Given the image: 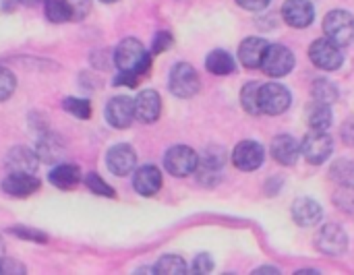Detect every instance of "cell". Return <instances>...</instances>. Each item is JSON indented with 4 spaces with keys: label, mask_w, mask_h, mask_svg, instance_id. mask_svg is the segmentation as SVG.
Segmentation results:
<instances>
[{
    "label": "cell",
    "mask_w": 354,
    "mask_h": 275,
    "mask_svg": "<svg viewBox=\"0 0 354 275\" xmlns=\"http://www.w3.org/2000/svg\"><path fill=\"white\" fill-rule=\"evenodd\" d=\"M114 64L118 66V70H131L143 77L151 68V56L139 39L127 37L114 50Z\"/></svg>",
    "instance_id": "cell-1"
},
{
    "label": "cell",
    "mask_w": 354,
    "mask_h": 275,
    "mask_svg": "<svg viewBox=\"0 0 354 275\" xmlns=\"http://www.w3.org/2000/svg\"><path fill=\"white\" fill-rule=\"evenodd\" d=\"M324 33L330 41L344 48L354 41V17L348 10H332L324 19Z\"/></svg>",
    "instance_id": "cell-2"
},
{
    "label": "cell",
    "mask_w": 354,
    "mask_h": 275,
    "mask_svg": "<svg viewBox=\"0 0 354 275\" xmlns=\"http://www.w3.org/2000/svg\"><path fill=\"white\" fill-rule=\"evenodd\" d=\"M168 87L172 91V95L189 99L193 95H197L201 83H199V75L197 70L189 64V62H176L170 70V81Z\"/></svg>",
    "instance_id": "cell-3"
},
{
    "label": "cell",
    "mask_w": 354,
    "mask_h": 275,
    "mask_svg": "<svg viewBox=\"0 0 354 275\" xmlns=\"http://www.w3.org/2000/svg\"><path fill=\"white\" fill-rule=\"evenodd\" d=\"M292 104V95L290 91L280 85V83H266L259 85V106H261V114H270V116H278L282 112H286Z\"/></svg>",
    "instance_id": "cell-4"
},
{
    "label": "cell",
    "mask_w": 354,
    "mask_h": 275,
    "mask_svg": "<svg viewBox=\"0 0 354 275\" xmlns=\"http://www.w3.org/2000/svg\"><path fill=\"white\" fill-rule=\"evenodd\" d=\"M259 68L268 77H274V79L284 77V75H288L295 68V54L288 48L280 46V44H274V46L270 44Z\"/></svg>",
    "instance_id": "cell-5"
},
{
    "label": "cell",
    "mask_w": 354,
    "mask_h": 275,
    "mask_svg": "<svg viewBox=\"0 0 354 275\" xmlns=\"http://www.w3.org/2000/svg\"><path fill=\"white\" fill-rule=\"evenodd\" d=\"M197 164H199V155L191 147H187V145H174L164 155L166 170L172 176H178V178H185L189 174H193Z\"/></svg>",
    "instance_id": "cell-6"
},
{
    "label": "cell",
    "mask_w": 354,
    "mask_h": 275,
    "mask_svg": "<svg viewBox=\"0 0 354 275\" xmlns=\"http://www.w3.org/2000/svg\"><path fill=\"white\" fill-rule=\"evenodd\" d=\"M309 58L317 68L324 70H336L342 66L344 62V54L340 50V46H336L334 41H330L328 37L315 39L309 48Z\"/></svg>",
    "instance_id": "cell-7"
},
{
    "label": "cell",
    "mask_w": 354,
    "mask_h": 275,
    "mask_svg": "<svg viewBox=\"0 0 354 275\" xmlns=\"http://www.w3.org/2000/svg\"><path fill=\"white\" fill-rule=\"evenodd\" d=\"M332 151H334V141L326 131H311L301 143V153L313 166L324 164L332 155Z\"/></svg>",
    "instance_id": "cell-8"
},
{
    "label": "cell",
    "mask_w": 354,
    "mask_h": 275,
    "mask_svg": "<svg viewBox=\"0 0 354 275\" xmlns=\"http://www.w3.org/2000/svg\"><path fill=\"white\" fill-rule=\"evenodd\" d=\"M315 245H317V251L326 255H344L348 249V236L340 226L328 224L315 234Z\"/></svg>",
    "instance_id": "cell-9"
},
{
    "label": "cell",
    "mask_w": 354,
    "mask_h": 275,
    "mask_svg": "<svg viewBox=\"0 0 354 275\" xmlns=\"http://www.w3.org/2000/svg\"><path fill=\"white\" fill-rule=\"evenodd\" d=\"M135 118V104L129 95H116L106 104V120L114 129H129Z\"/></svg>",
    "instance_id": "cell-10"
},
{
    "label": "cell",
    "mask_w": 354,
    "mask_h": 275,
    "mask_svg": "<svg viewBox=\"0 0 354 275\" xmlns=\"http://www.w3.org/2000/svg\"><path fill=\"white\" fill-rule=\"evenodd\" d=\"M106 166L114 176H127L133 172V168L137 166V153L131 145L127 143H118L114 147L108 149L106 153Z\"/></svg>",
    "instance_id": "cell-11"
},
{
    "label": "cell",
    "mask_w": 354,
    "mask_h": 275,
    "mask_svg": "<svg viewBox=\"0 0 354 275\" xmlns=\"http://www.w3.org/2000/svg\"><path fill=\"white\" fill-rule=\"evenodd\" d=\"M263 158H266V151L257 141H241L232 151V162L243 172H253L261 168Z\"/></svg>",
    "instance_id": "cell-12"
},
{
    "label": "cell",
    "mask_w": 354,
    "mask_h": 275,
    "mask_svg": "<svg viewBox=\"0 0 354 275\" xmlns=\"http://www.w3.org/2000/svg\"><path fill=\"white\" fill-rule=\"evenodd\" d=\"M282 17L290 27H309L315 19V8L309 0H286L282 4Z\"/></svg>",
    "instance_id": "cell-13"
},
{
    "label": "cell",
    "mask_w": 354,
    "mask_h": 275,
    "mask_svg": "<svg viewBox=\"0 0 354 275\" xmlns=\"http://www.w3.org/2000/svg\"><path fill=\"white\" fill-rule=\"evenodd\" d=\"M39 189V180L31 174V172H10L4 180H2V191L8 197H29L31 193H35Z\"/></svg>",
    "instance_id": "cell-14"
},
{
    "label": "cell",
    "mask_w": 354,
    "mask_h": 275,
    "mask_svg": "<svg viewBox=\"0 0 354 275\" xmlns=\"http://www.w3.org/2000/svg\"><path fill=\"white\" fill-rule=\"evenodd\" d=\"M135 118L141 122H156L162 112V97L153 89H145L135 97Z\"/></svg>",
    "instance_id": "cell-15"
},
{
    "label": "cell",
    "mask_w": 354,
    "mask_h": 275,
    "mask_svg": "<svg viewBox=\"0 0 354 275\" xmlns=\"http://www.w3.org/2000/svg\"><path fill=\"white\" fill-rule=\"evenodd\" d=\"M292 218L299 226L303 228H311L317 226L324 218V209L317 201L309 199V197H299L292 203Z\"/></svg>",
    "instance_id": "cell-16"
},
{
    "label": "cell",
    "mask_w": 354,
    "mask_h": 275,
    "mask_svg": "<svg viewBox=\"0 0 354 275\" xmlns=\"http://www.w3.org/2000/svg\"><path fill=\"white\" fill-rule=\"evenodd\" d=\"M133 187L141 197H153L162 189V172L156 166H143L135 172Z\"/></svg>",
    "instance_id": "cell-17"
},
{
    "label": "cell",
    "mask_w": 354,
    "mask_h": 275,
    "mask_svg": "<svg viewBox=\"0 0 354 275\" xmlns=\"http://www.w3.org/2000/svg\"><path fill=\"white\" fill-rule=\"evenodd\" d=\"M268 46L270 44L263 37H247L239 46V60L247 68H257V66H261V60L266 56Z\"/></svg>",
    "instance_id": "cell-18"
},
{
    "label": "cell",
    "mask_w": 354,
    "mask_h": 275,
    "mask_svg": "<svg viewBox=\"0 0 354 275\" xmlns=\"http://www.w3.org/2000/svg\"><path fill=\"white\" fill-rule=\"evenodd\" d=\"M272 155L278 164L292 166V164H297V160L301 155V145L290 135H278L272 141Z\"/></svg>",
    "instance_id": "cell-19"
},
{
    "label": "cell",
    "mask_w": 354,
    "mask_h": 275,
    "mask_svg": "<svg viewBox=\"0 0 354 275\" xmlns=\"http://www.w3.org/2000/svg\"><path fill=\"white\" fill-rule=\"evenodd\" d=\"M37 162H39L37 153L33 149H27V147H15L6 155L8 172H31V174H35Z\"/></svg>",
    "instance_id": "cell-20"
},
{
    "label": "cell",
    "mask_w": 354,
    "mask_h": 275,
    "mask_svg": "<svg viewBox=\"0 0 354 275\" xmlns=\"http://www.w3.org/2000/svg\"><path fill=\"white\" fill-rule=\"evenodd\" d=\"M81 170L73 164H58L50 174H48V180L58 187V189H73L75 184L81 182Z\"/></svg>",
    "instance_id": "cell-21"
},
{
    "label": "cell",
    "mask_w": 354,
    "mask_h": 275,
    "mask_svg": "<svg viewBox=\"0 0 354 275\" xmlns=\"http://www.w3.org/2000/svg\"><path fill=\"white\" fill-rule=\"evenodd\" d=\"M35 153L39 158V162H48V164H56L60 162L62 153H64V145L58 137L54 135H46L37 141Z\"/></svg>",
    "instance_id": "cell-22"
},
{
    "label": "cell",
    "mask_w": 354,
    "mask_h": 275,
    "mask_svg": "<svg viewBox=\"0 0 354 275\" xmlns=\"http://www.w3.org/2000/svg\"><path fill=\"white\" fill-rule=\"evenodd\" d=\"M332 110L328 104H322V102H313L309 108H307V122L311 126V131H328L332 126Z\"/></svg>",
    "instance_id": "cell-23"
},
{
    "label": "cell",
    "mask_w": 354,
    "mask_h": 275,
    "mask_svg": "<svg viewBox=\"0 0 354 275\" xmlns=\"http://www.w3.org/2000/svg\"><path fill=\"white\" fill-rule=\"evenodd\" d=\"M205 68H207L209 73H214V75H230V73H234L236 64H234V58H232L228 52H224V50H214V52H209L207 58H205Z\"/></svg>",
    "instance_id": "cell-24"
},
{
    "label": "cell",
    "mask_w": 354,
    "mask_h": 275,
    "mask_svg": "<svg viewBox=\"0 0 354 275\" xmlns=\"http://www.w3.org/2000/svg\"><path fill=\"white\" fill-rule=\"evenodd\" d=\"M311 93H313L315 102H322V104H328V106L338 99V87L330 79H315Z\"/></svg>",
    "instance_id": "cell-25"
},
{
    "label": "cell",
    "mask_w": 354,
    "mask_h": 275,
    "mask_svg": "<svg viewBox=\"0 0 354 275\" xmlns=\"http://www.w3.org/2000/svg\"><path fill=\"white\" fill-rule=\"evenodd\" d=\"M153 274L183 275V274H187V265H185L183 257H178V255H166V257H162V259L156 263Z\"/></svg>",
    "instance_id": "cell-26"
},
{
    "label": "cell",
    "mask_w": 354,
    "mask_h": 275,
    "mask_svg": "<svg viewBox=\"0 0 354 275\" xmlns=\"http://www.w3.org/2000/svg\"><path fill=\"white\" fill-rule=\"evenodd\" d=\"M241 106L245 108V112L249 114H261V106H259V85L257 83H247L241 91Z\"/></svg>",
    "instance_id": "cell-27"
},
{
    "label": "cell",
    "mask_w": 354,
    "mask_h": 275,
    "mask_svg": "<svg viewBox=\"0 0 354 275\" xmlns=\"http://www.w3.org/2000/svg\"><path fill=\"white\" fill-rule=\"evenodd\" d=\"M46 17L52 23L71 21V6L66 0H46Z\"/></svg>",
    "instance_id": "cell-28"
},
{
    "label": "cell",
    "mask_w": 354,
    "mask_h": 275,
    "mask_svg": "<svg viewBox=\"0 0 354 275\" xmlns=\"http://www.w3.org/2000/svg\"><path fill=\"white\" fill-rule=\"evenodd\" d=\"M332 178L344 187L353 184L354 182V164L351 160H338L334 166H332Z\"/></svg>",
    "instance_id": "cell-29"
},
{
    "label": "cell",
    "mask_w": 354,
    "mask_h": 275,
    "mask_svg": "<svg viewBox=\"0 0 354 275\" xmlns=\"http://www.w3.org/2000/svg\"><path fill=\"white\" fill-rule=\"evenodd\" d=\"M64 110L68 114H73L75 118H89L91 116V104L87 99H81V97H66L62 102Z\"/></svg>",
    "instance_id": "cell-30"
},
{
    "label": "cell",
    "mask_w": 354,
    "mask_h": 275,
    "mask_svg": "<svg viewBox=\"0 0 354 275\" xmlns=\"http://www.w3.org/2000/svg\"><path fill=\"white\" fill-rule=\"evenodd\" d=\"M83 182H85V187L91 191V193H95V195H102V197H114V189L110 187V184H106L97 174H93V172H89L85 178H83Z\"/></svg>",
    "instance_id": "cell-31"
},
{
    "label": "cell",
    "mask_w": 354,
    "mask_h": 275,
    "mask_svg": "<svg viewBox=\"0 0 354 275\" xmlns=\"http://www.w3.org/2000/svg\"><path fill=\"white\" fill-rule=\"evenodd\" d=\"M15 89H17V79H15V75H12L8 68L0 66V102L8 99V97L15 93Z\"/></svg>",
    "instance_id": "cell-32"
},
{
    "label": "cell",
    "mask_w": 354,
    "mask_h": 275,
    "mask_svg": "<svg viewBox=\"0 0 354 275\" xmlns=\"http://www.w3.org/2000/svg\"><path fill=\"white\" fill-rule=\"evenodd\" d=\"M334 201H336V205H338V207H342L344 211H348V214H354V189H353V184H348V187H344V184H342V191H338V195L334 197Z\"/></svg>",
    "instance_id": "cell-33"
},
{
    "label": "cell",
    "mask_w": 354,
    "mask_h": 275,
    "mask_svg": "<svg viewBox=\"0 0 354 275\" xmlns=\"http://www.w3.org/2000/svg\"><path fill=\"white\" fill-rule=\"evenodd\" d=\"M71 6V21H81L91 10V0H66Z\"/></svg>",
    "instance_id": "cell-34"
},
{
    "label": "cell",
    "mask_w": 354,
    "mask_h": 275,
    "mask_svg": "<svg viewBox=\"0 0 354 275\" xmlns=\"http://www.w3.org/2000/svg\"><path fill=\"white\" fill-rule=\"evenodd\" d=\"M10 232H12L15 236H19V238L33 240V243H46V240H48V236H46L44 232H39V230H33V228H27V226H15Z\"/></svg>",
    "instance_id": "cell-35"
},
{
    "label": "cell",
    "mask_w": 354,
    "mask_h": 275,
    "mask_svg": "<svg viewBox=\"0 0 354 275\" xmlns=\"http://www.w3.org/2000/svg\"><path fill=\"white\" fill-rule=\"evenodd\" d=\"M170 46H172V35L166 33V31H160V33H156V37H153L151 52H153V54H160V52L168 50Z\"/></svg>",
    "instance_id": "cell-36"
},
{
    "label": "cell",
    "mask_w": 354,
    "mask_h": 275,
    "mask_svg": "<svg viewBox=\"0 0 354 275\" xmlns=\"http://www.w3.org/2000/svg\"><path fill=\"white\" fill-rule=\"evenodd\" d=\"M141 77L137 73H131V70H120L114 79V85H127V87H135L139 85Z\"/></svg>",
    "instance_id": "cell-37"
},
{
    "label": "cell",
    "mask_w": 354,
    "mask_h": 275,
    "mask_svg": "<svg viewBox=\"0 0 354 275\" xmlns=\"http://www.w3.org/2000/svg\"><path fill=\"white\" fill-rule=\"evenodd\" d=\"M214 269V261L209 255H197L195 263H193V274H209Z\"/></svg>",
    "instance_id": "cell-38"
},
{
    "label": "cell",
    "mask_w": 354,
    "mask_h": 275,
    "mask_svg": "<svg viewBox=\"0 0 354 275\" xmlns=\"http://www.w3.org/2000/svg\"><path fill=\"white\" fill-rule=\"evenodd\" d=\"M8 274H25V267H23L21 263H17L15 259H4V257H0V275Z\"/></svg>",
    "instance_id": "cell-39"
},
{
    "label": "cell",
    "mask_w": 354,
    "mask_h": 275,
    "mask_svg": "<svg viewBox=\"0 0 354 275\" xmlns=\"http://www.w3.org/2000/svg\"><path fill=\"white\" fill-rule=\"evenodd\" d=\"M236 2H239V6H243L245 10L259 12V10H263L272 0H236Z\"/></svg>",
    "instance_id": "cell-40"
},
{
    "label": "cell",
    "mask_w": 354,
    "mask_h": 275,
    "mask_svg": "<svg viewBox=\"0 0 354 275\" xmlns=\"http://www.w3.org/2000/svg\"><path fill=\"white\" fill-rule=\"evenodd\" d=\"M342 141L346 145H354V120L344 122V126H342Z\"/></svg>",
    "instance_id": "cell-41"
},
{
    "label": "cell",
    "mask_w": 354,
    "mask_h": 275,
    "mask_svg": "<svg viewBox=\"0 0 354 275\" xmlns=\"http://www.w3.org/2000/svg\"><path fill=\"white\" fill-rule=\"evenodd\" d=\"M255 274H278V269L276 267H259V269H255Z\"/></svg>",
    "instance_id": "cell-42"
},
{
    "label": "cell",
    "mask_w": 354,
    "mask_h": 275,
    "mask_svg": "<svg viewBox=\"0 0 354 275\" xmlns=\"http://www.w3.org/2000/svg\"><path fill=\"white\" fill-rule=\"evenodd\" d=\"M21 4H25V6H33V4H37L39 0H19Z\"/></svg>",
    "instance_id": "cell-43"
},
{
    "label": "cell",
    "mask_w": 354,
    "mask_h": 275,
    "mask_svg": "<svg viewBox=\"0 0 354 275\" xmlns=\"http://www.w3.org/2000/svg\"><path fill=\"white\" fill-rule=\"evenodd\" d=\"M4 255V243H2V238H0V257Z\"/></svg>",
    "instance_id": "cell-44"
},
{
    "label": "cell",
    "mask_w": 354,
    "mask_h": 275,
    "mask_svg": "<svg viewBox=\"0 0 354 275\" xmlns=\"http://www.w3.org/2000/svg\"><path fill=\"white\" fill-rule=\"evenodd\" d=\"M102 2H108L110 4V2H116V0H102Z\"/></svg>",
    "instance_id": "cell-45"
}]
</instances>
